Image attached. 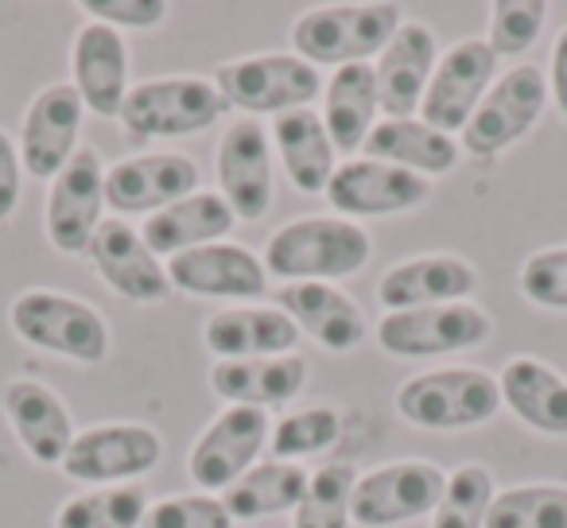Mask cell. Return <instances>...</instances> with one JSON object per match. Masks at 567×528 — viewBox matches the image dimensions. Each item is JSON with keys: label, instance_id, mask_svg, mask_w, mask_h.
I'll list each match as a JSON object with an SVG mask.
<instances>
[{"label": "cell", "instance_id": "obj_1", "mask_svg": "<svg viewBox=\"0 0 567 528\" xmlns=\"http://www.w3.org/2000/svg\"><path fill=\"white\" fill-rule=\"evenodd\" d=\"M373 241L350 218H296L272 229L265 245V269L284 284H334L370 265Z\"/></svg>", "mask_w": 567, "mask_h": 528}, {"label": "cell", "instance_id": "obj_2", "mask_svg": "<svg viewBox=\"0 0 567 528\" xmlns=\"http://www.w3.org/2000/svg\"><path fill=\"white\" fill-rule=\"evenodd\" d=\"M9 323L20 342L43 354L71 358L79 365H97L110 358V323L97 308L51 288H28L12 300Z\"/></svg>", "mask_w": 567, "mask_h": 528}, {"label": "cell", "instance_id": "obj_3", "mask_svg": "<svg viewBox=\"0 0 567 528\" xmlns=\"http://www.w3.org/2000/svg\"><path fill=\"white\" fill-rule=\"evenodd\" d=\"M404 24L396 4H327L303 12L292 24V55L319 66L370 63Z\"/></svg>", "mask_w": 567, "mask_h": 528}, {"label": "cell", "instance_id": "obj_4", "mask_svg": "<svg viewBox=\"0 0 567 528\" xmlns=\"http://www.w3.org/2000/svg\"><path fill=\"white\" fill-rule=\"evenodd\" d=\"M502 408V385L486 370H427L396 389V412L424 432H463L489 424Z\"/></svg>", "mask_w": 567, "mask_h": 528}, {"label": "cell", "instance_id": "obj_5", "mask_svg": "<svg viewBox=\"0 0 567 528\" xmlns=\"http://www.w3.org/2000/svg\"><path fill=\"white\" fill-rule=\"evenodd\" d=\"M214 86L221 90L229 110H241L245 117H257V113L280 117L292 110H311V102L323 94L319 71L292 51L229 59L214 71Z\"/></svg>", "mask_w": 567, "mask_h": 528}, {"label": "cell", "instance_id": "obj_6", "mask_svg": "<svg viewBox=\"0 0 567 528\" xmlns=\"http://www.w3.org/2000/svg\"><path fill=\"white\" fill-rule=\"evenodd\" d=\"M221 113H229V102L214 79L203 74H172V79H148L128 90L121 105V125L128 136H190L218 125Z\"/></svg>", "mask_w": 567, "mask_h": 528}, {"label": "cell", "instance_id": "obj_7", "mask_svg": "<svg viewBox=\"0 0 567 528\" xmlns=\"http://www.w3.org/2000/svg\"><path fill=\"white\" fill-rule=\"evenodd\" d=\"M544 105H548V74L536 63L509 66L502 79H494L474 117L458 133V148L478 159L502 156L540 121Z\"/></svg>", "mask_w": 567, "mask_h": 528}, {"label": "cell", "instance_id": "obj_8", "mask_svg": "<svg viewBox=\"0 0 567 528\" xmlns=\"http://www.w3.org/2000/svg\"><path fill=\"white\" fill-rule=\"evenodd\" d=\"M494 315L474 300L389 311L378 323V346L393 358H443L489 342Z\"/></svg>", "mask_w": 567, "mask_h": 528}, {"label": "cell", "instance_id": "obj_9", "mask_svg": "<svg viewBox=\"0 0 567 528\" xmlns=\"http://www.w3.org/2000/svg\"><path fill=\"white\" fill-rule=\"evenodd\" d=\"M447 486V470L424 458H401V463L373 466L358 474L350 517L362 528H393L409 520L432 517Z\"/></svg>", "mask_w": 567, "mask_h": 528}, {"label": "cell", "instance_id": "obj_10", "mask_svg": "<svg viewBox=\"0 0 567 528\" xmlns=\"http://www.w3.org/2000/svg\"><path fill=\"white\" fill-rule=\"evenodd\" d=\"M164 458V439L148 424H97L74 435L59 470L90 486H125L156 470Z\"/></svg>", "mask_w": 567, "mask_h": 528}, {"label": "cell", "instance_id": "obj_11", "mask_svg": "<svg viewBox=\"0 0 567 528\" xmlns=\"http://www.w3.org/2000/svg\"><path fill=\"white\" fill-rule=\"evenodd\" d=\"M497 63L502 59L489 51L486 40H478V35L458 40L435 63V74L427 82V94L420 102L416 117L427 121L432 128H440V133L458 136L466 128V121L474 117V110L482 105L486 90L494 86Z\"/></svg>", "mask_w": 567, "mask_h": 528}, {"label": "cell", "instance_id": "obj_12", "mask_svg": "<svg viewBox=\"0 0 567 528\" xmlns=\"http://www.w3.org/2000/svg\"><path fill=\"white\" fill-rule=\"evenodd\" d=\"M268 432H272V420L260 408H245V404L221 408L190 447V482L203 486V494L229 489L245 470L257 466V455L268 447Z\"/></svg>", "mask_w": 567, "mask_h": 528}, {"label": "cell", "instance_id": "obj_13", "mask_svg": "<svg viewBox=\"0 0 567 528\" xmlns=\"http://www.w3.org/2000/svg\"><path fill=\"white\" fill-rule=\"evenodd\" d=\"M105 210V164L94 148H79L48 190V241L66 257L90 249Z\"/></svg>", "mask_w": 567, "mask_h": 528}, {"label": "cell", "instance_id": "obj_14", "mask_svg": "<svg viewBox=\"0 0 567 528\" xmlns=\"http://www.w3.org/2000/svg\"><path fill=\"white\" fill-rule=\"evenodd\" d=\"M218 195L234 210V218L257 221L272 206V141L257 117H237L221 133L214 152Z\"/></svg>", "mask_w": 567, "mask_h": 528}, {"label": "cell", "instance_id": "obj_15", "mask_svg": "<svg viewBox=\"0 0 567 528\" xmlns=\"http://www.w3.org/2000/svg\"><path fill=\"white\" fill-rule=\"evenodd\" d=\"M323 195L339 210V218H393V214L416 210L420 203H427L432 179L362 156L334 167Z\"/></svg>", "mask_w": 567, "mask_h": 528}, {"label": "cell", "instance_id": "obj_16", "mask_svg": "<svg viewBox=\"0 0 567 528\" xmlns=\"http://www.w3.org/2000/svg\"><path fill=\"white\" fill-rule=\"evenodd\" d=\"M82 117H86V105L71 82H55V86L40 90L24 110V125H20L17 141L24 172L48 183L55 179L82 148Z\"/></svg>", "mask_w": 567, "mask_h": 528}, {"label": "cell", "instance_id": "obj_17", "mask_svg": "<svg viewBox=\"0 0 567 528\" xmlns=\"http://www.w3.org/2000/svg\"><path fill=\"white\" fill-rule=\"evenodd\" d=\"M198 164L179 152H152V156H125L105 167V210L117 218L156 214L164 206L198 190Z\"/></svg>", "mask_w": 567, "mask_h": 528}, {"label": "cell", "instance_id": "obj_18", "mask_svg": "<svg viewBox=\"0 0 567 528\" xmlns=\"http://www.w3.org/2000/svg\"><path fill=\"white\" fill-rule=\"evenodd\" d=\"M172 292L203 300H260L268 292V269L252 249L234 241H210L167 260Z\"/></svg>", "mask_w": 567, "mask_h": 528}, {"label": "cell", "instance_id": "obj_19", "mask_svg": "<svg viewBox=\"0 0 567 528\" xmlns=\"http://www.w3.org/2000/svg\"><path fill=\"white\" fill-rule=\"evenodd\" d=\"M90 260L94 272L121 296L133 303H159L172 296L167 265L148 249L141 229H133L125 218H105L90 241Z\"/></svg>", "mask_w": 567, "mask_h": 528}, {"label": "cell", "instance_id": "obj_20", "mask_svg": "<svg viewBox=\"0 0 567 528\" xmlns=\"http://www.w3.org/2000/svg\"><path fill=\"white\" fill-rule=\"evenodd\" d=\"M440 63V40L424 20H404L385 51L373 63L378 74V105L385 117H416L427 82Z\"/></svg>", "mask_w": 567, "mask_h": 528}, {"label": "cell", "instance_id": "obj_21", "mask_svg": "<svg viewBox=\"0 0 567 528\" xmlns=\"http://www.w3.org/2000/svg\"><path fill=\"white\" fill-rule=\"evenodd\" d=\"M71 86L79 90L86 113L113 121L128 97V43L117 28L86 20L71 48Z\"/></svg>", "mask_w": 567, "mask_h": 528}, {"label": "cell", "instance_id": "obj_22", "mask_svg": "<svg viewBox=\"0 0 567 528\" xmlns=\"http://www.w3.org/2000/svg\"><path fill=\"white\" fill-rule=\"evenodd\" d=\"M0 408L9 416L20 447L40 466H63L66 451L74 443V416L63 396L35 377H17L0 393Z\"/></svg>", "mask_w": 567, "mask_h": 528}, {"label": "cell", "instance_id": "obj_23", "mask_svg": "<svg viewBox=\"0 0 567 528\" xmlns=\"http://www.w3.org/2000/svg\"><path fill=\"white\" fill-rule=\"evenodd\" d=\"M474 292H478V269L455 252H424V257L396 260L378 284V300L389 311L463 303Z\"/></svg>", "mask_w": 567, "mask_h": 528}, {"label": "cell", "instance_id": "obj_24", "mask_svg": "<svg viewBox=\"0 0 567 528\" xmlns=\"http://www.w3.org/2000/svg\"><path fill=\"white\" fill-rule=\"evenodd\" d=\"M203 342L218 362H245V358H280L296 354L300 327L280 308H260V303H241V308L214 311L203 323Z\"/></svg>", "mask_w": 567, "mask_h": 528}, {"label": "cell", "instance_id": "obj_25", "mask_svg": "<svg viewBox=\"0 0 567 528\" xmlns=\"http://www.w3.org/2000/svg\"><path fill=\"white\" fill-rule=\"evenodd\" d=\"M276 308L288 311L300 334L331 354L358 350L370 334L362 308L334 284H284L276 292Z\"/></svg>", "mask_w": 567, "mask_h": 528}, {"label": "cell", "instance_id": "obj_26", "mask_svg": "<svg viewBox=\"0 0 567 528\" xmlns=\"http://www.w3.org/2000/svg\"><path fill=\"white\" fill-rule=\"evenodd\" d=\"M234 221V210H229L218 190H195V195L148 214L141 226V237L159 260H172L187 249H198V245L226 241Z\"/></svg>", "mask_w": 567, "mask_h": 528}, {"label": "cell", "instance_id": "obj_27", "mask_svg": "<svg viewBox=\"0 0 567 528\" xmlns=\"http://www.w3.org/2000/svg\"><path fill=\"white\" fill-rule=\"evenodd\" d=\"M308 385V362L300 354L280 358H245V362H214L210 389L229 404L245 408H276L303 393Z\"/></svg>", "mask_w": 567, "mask_h": 528}, {"label": "cell", "instance_id": "obj_28", "mask_svg": "<svg viewBox=\"0 0 567 528\" xmlns=\"http://www.w3.org/2000/svg\"><path fill=\"white\" fill-rule=\"evenodd\" d=\"M362 152L365 159L404 167V172H416L424 179L455 172L458 156H463L455 136L440 133V128H432L420 117H381L373 125V133L365 136Z\"/></svg>", "mask_w": 567, "mask_h": 528}, {"label": "cell", "instance_id": "obj_29", "mask_svg": "<svg viewBox=\"0 0 567 528\" xmlns=\"http://www.w3.org/2000/svg\"><path fill=\"white\" fill-rule=\"evenodd\" d=\"M502 404L540 435H567V377L540 358H509L497 377Z\"/></svg>", "mask_w": 567, "mask_h": 528}, {"label": "cell", "instance_id": "obj_30", "mask_svg": "<svg viewBox=\"0 0 567 528\" xmlns=\"http://www.w3.org/2000/svg\"><path fill=\"white\" fill-rule=\"evenodd\" d=\"M268 141L280 152V164L300 195H323L334 175V144L327 136V125L316 110H292L272 117Z\"/></svg>", "mask_w": 567, "mask_h": 528}, {"label": "cell", "instance_id": "obj_31", "mask_svg": "<svg viewBox=\"0 0 567 528\" xmlns=\"http://www.w3.org/2000/svg\"><path fill=\"white\" fill-rule=\"evenodd\" d=\"M378 74L373 63H350L339 66L331 79L323 82V117L327 136H331L334 148L358 152L365 144V136L378 125Z\"/></svg>", "mask_w": 567, "mask_h": 528}, {"label": "cell", "instance_id": "obj_32", "mask_svg": "<svg viewBox=\"0 0 567 528\" xmlns=\"http://www.w3.org/2000/svg\"><path fill=\"white\" fill-rule=\"evenodd\" d=\"M311 470L303 463L265 458L252 470H245L229 489H221V505L234 520H260L276 513H296L308 494Z\"/></svg>", "mask_w": 567, "mask_h": 528}, {"label": "cell", "instance_id": "obj_33", "mask_svg": "<svg viewBox=\"0 0 567 528\" xmlns=\"http://www.w3.org/2000/svg\"><path fill=\"white\" fill-rule=\"evenodd\" d=\"M148 513V494L136 482L102 486L59 505L55 528H141Z\"/></svg>", "mask_w": 567, "mask_h": 528}, {"label": "cell", "instance_id": "obj_34", "mask_svg": "<svg viewBox=\"0 0 567 528\" xmlns=\"http://www.w3.org/2000/svg\"><path fill=\"white\" fill-rule=\"evenodd\" d=\"M486 528H567V486L520 482L494 494Z\"/></svg>", "mask_w": 567, "mask_h": 528}, {"label": "cell", "instance_id": "obj_35", "mask_svg": "<svg viewBox=\"0 0 567 528\" xmlns=\"http://www.w3.org/2000/svg\"><path fill=\"white\" fill-rule=\"evenodd\" d=\"M358 470L354 463H327L311 474L308 494L292 517V528H350V501H354Z\"/></svg>", "mask_w": 567, "mask_h": 528}, {"label": "cell", "instance_id": "obj_36", "mask_svg": "<svg viewBox=\"0 0 567 528\" xmlns=\"http://www.w3.org/2000/svg\"><path fill=\"white\" fill-rule=\"evenodd\" d=\"M494 494V474L482 463L455 466L447 474V486H443V497L432 513V528H486Z\"/></svg>", "mask_w": 567, "mask_h": 528}, {"label": "cell", "instance_id": "obj_37", "mask_svg": "<svg viewBox=\"0 0 567 528\" xmlns=\"http://www.w3.org/2000/svg\"><path fill=\"white\" fill-rule=\"evenodd\" d=\"M339 439L342 416L327 404H316V408L288 412V416L276 420L272 432H268V451L284 463H300V458L319 455V451H331Z\"/></svg>", "mask_w": 567, "mask_h": 528}, {"label": "cell", "instance_id": "obj_38", "mask_svg": "<svg viewBox=\"0 0 567 528\" xmlns=\"http://www.w3.org/2000/svg\"><path fill=\"white\" fill-rule=\"evenodd\" d=\"M548 24L544 0H494L489 4V32L486 43L497 59H520Z\"/></svg>", "mask_w": 567, "mask_h": 528}, {"label": "cell", "instance_id": "obj_39", "mask_svg": "<svg viewBox=\"0 0 567 528\" xmlns=\"http://www.w3.org/2000/svg\"><path fill=\"white\" fill-rule=\"evenodd\" d=\"M520 296L544 311H567V245L540 249L520 265Z\"/></svg>", "mask_w": 567, "mask_h": 528}, {"label": "cell", "instance_id": "obj_40", "mask_svg": "<svg viewBox=\"0 0 567 528\" xmlns=\"http://www.w3.org/2000/svg\"><path fill=\"white\" fill-rule=\"evenodd\" d=\"M141 528H234V517L214 494H179L148 505Z\"/></svg>", "mask_w": 567, "mask_h": 528}, {"label": "cell", "instance_id": "obj_41", "mask_svg": "<svg viewBox=\"0 0 567 528\" xmlns=\"http://www.w3.org/2000/svg\"><path fill=\"white\" fill-rule=\"evenodd\" d=\"M82 12L97 24H110L117 32H148L164 24L167 4L164 0H82Z\"/></svg>", "mask_w": 567, "mask_h": 528}, {"label": "cell", "instance_id": "obj_42", "mask_svg": "<svg viewBox=\"0 0 567 528\" xmlns=\"http://www.w3.org/2000/svg\"><path fill=\"white\" fill-rule=\"evenodd\" d=\"M20 190H24V164H20V148L4 128H0V226L17 214Z\"/></svg>", "mask_w": 567, "mask_h": 528}, {"label": "cell", "instance_id": "obj_43", "mask_svg": "<svg viewBox=\"0 0 567 528\" xmlns=\"http://www.w3.org/2000/svg\"><path fill=\"white\" fill-rule=\"evenodd\" d=\"M548 94L556 97L559 113L567 117V24L551 43V63H548Z\"/></svg>", "mask_w": 567, "mask_h": 528}]
</instances>
